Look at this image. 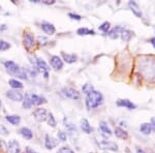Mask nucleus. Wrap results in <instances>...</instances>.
Listing matches in <instances>:
<instances>
[{
	"label": "nucleus",
	"instance_id": "f257e3e1",
	"mask_svg": "<svg viewBox=\"0 0 155 153\" xmlns=\"http://www.w3.org/2000/svg\"><path fill=\"white\" fill-rule=\"evenodd\" d=\"M4 66H5L7 72H8L9 75H12V76L19 78V79H23V80L28 79V74H27L26 69L19 66L15 61L7 60V61L4 62Z\"/></svg>",
	"mask_w": 155,
	"mask_h": 153
},
{
	"label": "nucleus",
	"instance_id": "f03ea898",
	"mask_svg": "<svg viewBox=\"0 0 155 153\" xmlns=\"http://www.w3.org/2000/svg\"><path fill=\"white\" fill-rule=\"evenodd\" d=\"M104 101V96L99 91H93L89 93L86 97V106L88 109H95L99 107Z\"/></svg>",
	"mask_w": 155,
	"mask_h": 153
},
{
	"label": "nucleus",
	"instance_id": "7ed1b4c3",
	"mask_svg": "<svg viewBox=\"0 0 155 153\" xmlns=\"http://www.w3.org/2000/svg\"><path fill=\"white\" fill-rule=\"evenodd\" d=\"M96 144L101 149L104 150H111V151H117L118 150V145L116 143L107 141V140H98L96 142Z\"/></svg>",
	"mask_w": 155,
	"mask_h": 153
},
{
	"label": "nucleus",
	"instance_id": "20e7f679",
	"mask_svg": "<svg viewBox=\"0 0 155 153\" xmlns=\"http://www.w3.org/2000/svg\"><path fill=\"white\" fill-rule=\"evenodd\" d=\"M62 93H63L64 96H66L67 98H71L74 100L80 99V97H81L80 92L78 91L77 89L72 88V87H64V88L62 89Z\"/></svg>",
	"mask_w": 155,
	"mask_h": 153
},
{
	"label": "nucleus",
	"instance_id": "39448f33",
	"mask_svg": "<svg viewBox=\"0 0 155 153\" xmlns=\"http://www.w3.org/2000/svg\"><path fill=\"white\" fill-rule=\"evenodd\" d=\"M6 97H8L12 101H23L24 95L21 91H19V90L12 89V90H8V91L6 92Z\"/></svg>",
	"mask_w": 155,
	"mask_h": 153
},
{
	"label": "nucleus",
	"instance_id": "423d86ee",
	"mask_svg": "<svg viewBox=\"0 0 155 153\" xmlns=\"http://www.w3.org/2000/svg\"><path fill=\"white\" fill-rule=\"evenodd\" d=\"M35 64H36V66L38 67L41 71L44 72V77H45V79H48L49 78V71H50V67H49V65L48 63H47L46 61H45L44 59H41V58H36L35 60Z\"/></svg>",
	"mask_w": 155,
	"mask_h": 153
},
{
	"label": "nucleus",
	"instance_id": "0eeeda50",
	"mask_svg": "<svg viewBox=\"0 0 155 153\" xmlns=\"http://www.w3.org/2000/svg\"><path fill=\"white\" fill-rule=\"evenodd\" d=\"M33 117L36 121L38 122H44L47 120V117H48V113H47L46 109H42V108H39V109L34 110L33 112Z\"/></svg>",
	"mask_w": 155,
	"mask_h": 153
},
{
	"label": "nucleus",
	"instance_id": "6e6552de",
	"mask_svg": "<svg viewBox=\"0 0 155 153\" xmlns=\"http://www.w3.org/2000/svg\"><path fill=\"white\" fill-rule=\"evenodd\" d=\"M50 64H51V66L53 67L55 71H60L63 67V61L57 55L51 56V58H50Z\"/></svg>",
	"mask_w": 155,
	"mask_h": 153
},
{
	"label": "nucleus",
	"instance_id": "1a4fd4ad",
	"mask_svg": "<svg viewBox=\"0 0 155 153\" xmlns=\"http://www.w3.org/2000/svg\"><path fill=\"white\" fill-rule=\"evenodd\" d=\"M59 142L58 140H56L55 138H53L50 135H46V138H45V146L48 150H52L54 148H56L58 146Z\"/></svg>",
	"mask_w": 155,
	"mask_h": 153
},
{
	"label": "nucleus",
	"instance_id": "9d476101",
	"mask_svg": "<svg viewBox=\"0 0 155 153\" xmlns=\"http://www.w3.org/2000/svg\"><path fill=\"white\" fill-rule=\"evenodd\" d=\"M30 99H31L32 106H41L47 102V99L45 96L38 94H31L30 95Z\"/></svg>",
	"mask_w": 155,
	"mask_h": 153
},
{
	"label": "nucleus",
	"instance_id": "9b49d317",
	"mask_svg": "<svg viewBox=\"0 0 155 153\" xmlns=\"http://www.w3.org/2000/svg\"><path fill=\"white\" fill-rule=\"evenodd\" d=\"M24 47L26 48L28 51L32 49V48L34 47V45H35V42H34V37L31 35L30 33H26L24 34Z\"/></svg>",
	"mask_w": 155,
	"mask_h": 153
},
{
	"label": "nucleus",
	"instance_id": "f8f14e48",
	"mask_svg": "<svg viewBox=\"0 0 155 153\" xmlns=\"http://www.w3.org/2000/svg\"><path fill=\"white\" fill-rule=\"evenodd\" d=\"M41 27L42 31H44L45 33L49 34V35H53V34L55 33V31H56L54 25L51 24V23H49V22H46V21L42 22L41 25Z\"/></svg>",
	"mask_w": 155,
	"mask_h": 153
},
{
	"label": "nucleus",
	"instance_id": "ddd939ff",
	"mask_svg": "<svg viewBox=\"0 0 155 153\" xmlns=\"http://www.w3.org/2000/svg\"><path fill=\"white\" fill-rule=\"evenodd\" d=\"M116 104L118 107H124L128 110H134L137 108L136 105H134L132 101H130L129 99H118Z\"/></svg>",
	"mask_w": 155,
	"mask_h": 153
},
{
	"label": "nucleus",
	"instance_id": "4468645a",
	"mask_svg": "<svg viewBox=\"0 0 155 153\" xmlns=\"http://www.w3.org/2000/svg\"><path fill=\"white\" fill-rule=\"evenodd\" d=\"M7 150L9 153H21V149H20V145L16 140H12L7 144Z\"/></svg>",
	"mask_w": 155,
	"mask_h": 153
},
{
	"label": "nucleus",
	"instance_id": "2eb2a0df",
	"mask_svg": "<svg viewBox=\"0 0 155 153\" xmlns=\"http://www.w3.org/2000/svg\"><path fill=\"white\" fill-rule=\"evenodd\" d=\"M122 30H123V28H122L121 26H116V27H114L113 29H111L109 31V36H110V38H112V39H117L118 37L120 36V34H121V32H122Z\"/></svg>",
	"mask_w": 155,
	"mask_h": 153
},
{
	"label": "nucleus",
	"instance_id": "dca6fc26",
	"mask_svg": "<svg viewBox=\"0 0 155 153\" xmlns=\"http://www.w3.org/2000/svg\"><path fill=\"white\" fill-rule=\"evenodd\" d=\"M128 6L130 7V9L132 11V12H134V14L136 15L137 18H142V12H141V9H140L139 4H137V2L129 1L128 2Z\"/></svg>",
	"mask_w": 155,
	"mask_h": 153
},
{
	"label": "nucleus",
	"instance_id": "f3484780",
	"mask_svg": "<svg viewBox=\"0 0 155 153\" xmlns=\"http://www.w3.org/2000/svg\"><path fill=\"white\" fill-rule=\"evenodd\" d=\"M20 135L26 140H31L33 138V132L31 131V129H29L28 127H22L21 129L19 130Z\"/></svg>",
	"mask_w": 155,
	"mask_h": 153
},
{
	"label": "nucleus",
	"instance_id": "a211bd4d",
	"mask_svg": "<svg viewBox=\"0 0 155 153\" xmlns=\"http://www.w3.org/2000/svg\"><path fill=\"white\" fill-rule=\"evenodd\" d=\"M6 121L12 125H18L21 122V117L19 115H7L5 117Z\"/></svg>",
	"mask_w": 155,
	"mask_h": 153
},
{
	"label": "nucleus",
	"instance_id": "6ab92c4d",
	"mask_svg": "<svg viewBox=\"0 0 155 153\" xmlns=\"http://www.w3.org/2000/svg\"><path fill=\"white\" fill-rule=\"evenodd\" d=\"M61 55H62V57H63L64 61L67 62V63H74L78 59V56L76 54H68V53L62 52Z\"/></svg>",
	"mask_w": 155,
	"mask_h": 153
},
{
	"label": "nucleus",
	"instance_id": "aec40b11",
	"mask_svg": "<svg viewBox=\"0 0 155 153\" xmlns=\"http://www.w3.org/2000/svg\"><path fill=\"white\" fill-rule=\"evenodd\" d=\"M115 135H116L117 138H119V139H121V140H126L127 138H128L127 131L124 130L123 128H121V127H116V128H115Z\"/></svg>",
	"mask_w": 155,
	"mask_h": 153
},
{
	"label": "nucleus",
	"instance_id": "412c9836",
	"mask_svg": "<svg viewBox=\"0 0 155 153\" xmlns=\"http://www.w3.org/2000/svg\"><path fill=\"white\" fill-rule=\"evenodd\" d=\"M81 128L84 132H86V134H91V131H92V127L87 119L81 120Z\"/></svg>",
	"mask_w": 155,
	"mask_h": 153
},
{
	"label": "nucleus",
	"instance_id": "4be33fe9",
	"mask_svg": "<svg viewBox=\"0 0 155 153\" xmlns=\"http://www.w3.org/2000/svg\"><path fill=\"white\" fill-rule=\"evenodd\" d=\"M99 129L101 130V132L104 135H107V137H110V135H112V130L110 129V127L107 126V122L104 121H101V123H99Z\"/></svg>",
	"mask_w": 155,
	"mask_h": 153
},
{
	"label": "nucleus",
	"instance_id": "5701e85b",
	"mask_svg": "<svg viewBox=\"0 0 155 153\" xmlns=\"http://www.w3.org/2000/svg\"><path fill=\"white\" fill-rule=\"evenodd\" d=\"M77 33L79 35H94L95 34V31L94 30H90L86 27H82V28H79L77 30Z\"/></svg>",
	"mask_w": 155,
	"mask_h": 153
},
{
	"label": "nucleus",
	"instance_id": "b1692460",
	"mask_svg": "<svg viewBox=\"0 0 155 153\" xmlns=\"http://www.w3.org/2000/svg\"><path fill=\"white\" fill-rule=\"evenodd\" d=\"M132 32L130 31V30H128V29H124L122 30V32H121V38H122V41H124V42H128L129 39L131 38V36H132Z\"/></svg>",
	"mask_w": 155,
	"mask_h": 153
},
{
	"label": "nucleus",
	"instance_id": "393cba45",
	"mask_svg": "<svg viewBox=\"0 0 155 153\" xmlns=\"http://www.w3.org/2000/svg\"><path fill=\"white\" fill-rule=\"evenodd\" d=\"M8 84H9V86H11L12 88H14V89H16V90L23 88V84H22V83L20 82V81H18V80H16V79L9 80Z\"/></svg>",
	"mask_w": 155,
	"mask_h": 153
},
{
	"label": "nucleus",
	"instance_id": "a878e982",
	"mask_svg": "<svg viewBox=\"0 0 155 153\" xmlns=\"http://www.w3.org/2000/svg\"><path fill=\"white\" fill-rule=\"evenodd\" d=\"M140 130H141L144 135H150V132H151V130H152V126L150 123H143L140 126Z\"/></svg>",
	"mask_w": 155,
	"mask_h": 153
},
{
	"label": "nucleus",
	"instance_id": "bb28decb",
	"mask_svg": "<svg viewBox=\"0 0 155 153\" xmlns=\"http://www.w3.org/2000/svg\"><path fill=\"white\" fill-rule=\"evenodd\" d=\"M32 107V102L30 99V95L26 94L25 95V98H23V108L24 109H30Z\"/></svg>",
	"mask_w": 155,
	"mask_h": 153
},
{
	"label": "nucleus",
	"instance_id": "cd10ccee",
	"mask_svg": "<svg viewBox=\"0 0 155 153\" xmlns=\"http://www.w3.org/2000/svg\"><path fill=\"white\" fill-rule=\"evenodd\" d=\"M47 122H48V124L51 127H55V126H56V120H55L54 115L52 114V113L48 114V117H47Z\"/></svg>",
	"mask_w": 155,
	"mask_h": 153
},
{
	"label": "nucleus",
	"instance_id": "c85d7f7f",
	"mask_svg": "<svg viewBox=\"0 0 155 153\" xmlns=\"http://www.w3.org/2000/svg\"><path fill=\"white\" fill-rule=\"evenodd\" d=\"M11 48V44L7 42L3 39H0V52H3V51H6Z\"/></svg>",
	"mask_w": 155,
	"mask_h": 153
},
{
	"label": "nucleus",
	"instance_id": "c756f323",
	"mask_svg": "<svg viewBox=\"0 0 155 153\" xmlns=\"http://www.w3.org/2000/svg\"><path fill=\"white\" fill-rule=\"evenodd\" d=\"M93 90H94V88H93V86H92L91 84H85L84 86L82 87V91H83L84 93L87 94V95H88L89 93H91Z\"/></svg>",
	"mask_w": 155,
	"mask_h": 153
},
{
	"label": "nucleus",
	"instance_id": "7c9ffc66",
	"mask_svg": "<svg viewBox=\"0 0 155 153\" xmlns=\"http://www.w3.org/2000/svg\"><path fill=\"white\" fill-rule=\"evenodd\" d=\"M98 28H99L101 31L104 32V33H107V32L110 30V22H104V23H102L101 26L98 27Z\"/></svg>",
	"mask_w": 155,
	"mask_h": 153
},
{
	"label": "nucleus",
	"instance_id": "2f4dec72",
	"mask_svg": "<svg viewBox=\"0 0 155 153\" xmlns=\"http://www.w3.org/2000/svg\"><path fill=\"white\" fill-rule=\"evenodd\" d=\"M0 135H3V137H6V135H9V131H8V129L5 127V125L0 124Z\"/></svg>",
	"mask_w": 155,
	"mask_h": 153
},
{
	"label": "nucleus",
	"instance_id": "473e14b6",
	"mask_svg": "<svg viewBox=\"0 0 155 153\" xmlns=\"http://www.w3.org/2000/svg\"><path fill=\"white\" fill-rule=\"evenodd\" d=\"M57 153H74L68 146H63L57 151Z\"/></svg>",
	"mask_w": 155,
	"mask_h": 153
},
{
	"label": "nucleus",
	"instance_id": "72a5a7b5",
	"mask_svg": "<svg viewBox=\"0 0 155 153\" xmlns=\"http://www.w3.org/2000/svg\"><path fill=\"white\" fill-rule=\"evenodd\" d=\"M37 42H38L41 46H45V45L48 44V38L45 36H38L37 37Z\"/></svg>",
	"mask_w": 155,
	"mask_h": 153
},
{
	"label": "nucleus",
	"instance_id": "f704fd0d",
	"mask_svg": "<svg viewBox=\"0 0 155 153\" xmlns=\"http://www.w3.org/2000/svg\"><path fill=\"white\" fill-rule=\"evenodd\" d=\"M58 139L61 142H65L66 139H67V134H66V132L61 131V130H60V131L58 132Z\"/></svg>",
	"mask_w": 155,
	"mask_h": 153
},
{
	"label": "nucleus",
	"instance_id": "c9c22d12",
	"mask_svg": "<svg viewBox=\"0 0 155 153\" xmlns=\"http://www.w3.org/2000/svg\"><path fill=\"white\" fill-rule=\"evenodd\" d=\"M68 17L72 20H77V21H81L82 20V17L80 15H77V14H74V12H69L68 14Z\"/></svg>",
	"mask_w": 155,
	"mask_h": 153
},
{
	"label": "nucleus",
	"instance_id": "e433bc0d",
	"mask_svg": "<svg viewBox=\"0 0 155 153\" xmlns=\"http://www.w3.org/2000/svg\"><path fill=\"white\" fill-rule=\"evenodd\" d=\"M41 3L47 4V5H51V4L55 3V0H51V1H48V0H45V1H41Z\"/></svg>",
	"mask_w": 155,
	"mask_h": 153
},
{
	"label": "nucleus",
	"instance_id": "4c0bfd02",
	"mask_svg": "<svg viewBox=\"0 0 155 153\" xmlns=\"http://www.w3.org/2000/svg\"><path fill=\"white\" fill-rule=\"evenodd\" d=\"M150 124H151V126H152V129L155 131V117L151 118V123H150Z\"/></svg>",
	"mask_w": 155,
	"mask_h": 153
},
{
	"label": "nucleus",
	"instance_id": "58836bf2",
	"mask_svg": "<svg viewBox=\"0 0 155 153\" xmlns=\"http://www.w3.org/2000/svg\"><path fill=\"white\" fill-rule=\"evenodd\" d=\"M26 153H37V152H35L34 150H32L30 147H26Z\"/></svg>",
	"mask_w": 155,
	"mask_h": 153
},
{
	"label": "nucleus",
	"instance_id": "ea45409f",
	"mask_svg": "<svg viewBox=\"0 0 155 153\" xmlns=\"http://www.w3.org/2000/svg\"><path fill=\"white\" fill-rule=\"evenodd\" d=\"M150 42H151V45L153 46V48L155 49V37H152V38H150Z\"/></svg>",
	"mask_w": 155,
	"mask_h": 153
},
{
	"label": "nucleus",
	"instance_id": "a19ab883",
	"mask_svg": "<svg viewBox=\"0 0 155 153\" xmlns=\"http://www.w3.org/2000/svg\"><path fill=\"white\" fill-rule=\"evenodd\" d=\"M137 153H145L143 149H141L140 147H137Z\"/></svg>",
	"mask_w": 155,
	"mask_h": 153
},
{
	"label": "nucleus",
	"instance_id": "79ce46f5",
	"mask_svg": "<svg viewBox=\"0 0 155 153\" xmlns=\"http://www.w3.org/2000/svg\"><path fill=\"white\" fill-rule=\"evenodd\" d=\"M1 30H5L6 29V25H1V28H0Z\"/></svg>",
	"mask_w": 155,
	"mask_h": 153
},
{
	"label": "nucleus",
	"instance_id": "37998d69",
	"mask_svg": "<svg viewBox=\"0 0 155 153\" xmlns=\"http://www.w3.org/2000/svg\"><path fill=\"white\" fill-rule=\"evenodd\" d=\"M4 145V143H3V141H0V150L2 149V146Z\"/></svg>",
	"mask_w": 155,
	"mask_h": 153
},
{
	"label": "nucleus",
	"instance_id": "c03bdc74",
	"mask_svg": "<svg viewBox=\"0 0 155 153\" xmlns=\"http://www.w3.org/2000/svg\"><path fill=\"white\" fill-rule=\"evenodd\" d=\"M126 153H131L130 151H129V149H128V148H127V149H126Z\"/></svg>",
	"mask_w": 155,
	"mask_h": 153
},
{
	"label": "nucleus",
	"instance_id": "a18cd8bd",
	"mask_svg": "<svg viewBox=\"0 0 155 153\" xmlns=\"http://www.w3.org/2000/svg\"><path fill=\"white\" fill-rule=\"evenodd\" d=\"M1 105H2V104H1V100H0V108H1Z\"/></svg>",
	"mask_w": 155,
	"mask_h": 153
},
{
	"label": "nucleus",
	"instance_id": "49530a36",
	"mask_svg": "<svg viewBox=\"0 0 155 153\" xmlns=\"http://www.w3.org/2000/svg\"><path fill=\"white\" fill-rule=\"evenodd\" d=\"M1 8H2V7H1V5H0V11H1Z\"/></svg>",
	"mask_w": 155,
	"mask_h": 153
}]
</instances>
